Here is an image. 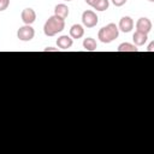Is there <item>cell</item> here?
I'll list each match as a JSON object with an SVG mask.
<instances>
[{
  "mask_svg": "<svg viewBox=\"0 0 154 154\" xmlns=\"http://www.w3.org/2000/svg\"><path fill=\"white\" fill-rule=\"evenodd\" d=\"M119 35V29L114 23H109L99 30L97 37L102 43H111Z\"/></svg>",
  "mask_w": 154,
  "mask_h": 154,
  "instance_id": "obj_2",
  "label": "cell"
},
{
  "mask_svg": "<svg viewBox=\"0 0 154 154\" xmlns=\"http://www.w3.org/2000/svg\"><path fill=\"white\" fill-rule=\"evenodd\" d=\"M134 28V20L131 17L129 16H125V17H122L120 20H119V25H118V29L123 32H130Z\"/></svg>",
  "mask_w": 154,
  "mask_h": 154,
  "instance_id": "obj_7",
  "label": "cell"
},
{
  "mask_svg": "<svg viewBox=\"0 0 154 154\" xmlns=\"http://www.w3.org/2000/svg\"><path fill=\"white\" fill-rule=\"evenodd\" d=\"M148 1H149V2H154V0H148Z\"/></svg>",
  "mask_w": 154,
  "mask_h": 154,
  "instance_id": "obj_20",
  "label": "cell"
},
{
  "mask_svg": "<svg viewBox=\"0 0 154 154\" xmlns=\"http://www.w3.org/2000/svg\"><path fill=\"white\" fill-rule=\"evenodd\" d=\"M34 36H35V30L32 29L31 25H23L17 31V37L23 42L31 41L34 38Z\"/></svg>",
  "mask_w": 154,
  "mask_h": 154,
  "instance_id": "obj_3",
  "label": "cell"
},
{
  "mask_svg": "<svg viewBox=\"0 0 154 154\" xmlns=\"http://www.w3.org/2000/svg\"><path fill=\"white\" fill-rule=\"evenodd\" d=\"M84 35V29L81 24H73L70 28V37L71 38H81Z\"/></svg>",
  "mask_w": 154,
  "mask_h": 154,
  "instance_id": "obj_10",
  "label": "cell"
},
{
  "mask_svg": "<svg viewBox=\"0 0 154 154\" xmlns=\"http://www.w3.org/2000/svg\"><path fill=\"white\" fill-rule=\"evenodd\" d=\"M109 6V1L108 0H99L95 5H94V8L96 11H106Z\"/></svg>",
  "mask_w": 154,
  "mask_h": 154,
  "instance_id": "obj_14",
  "label": "cell"
},
{
  "mask_svg": "<svg viewBox=\"0 0 154 154\" xmlns=\"http://www.w3.org/2000/svg\"><path fill=\"white\" fill-rule=\"evenodd\" d=\"M65 28V19H61L57 16H51L45 25H43V32L46 36H55L57 34L61 32Z\"/></svg>",
  "mask_w": 154,
  "mask_h": 154,
  "instance_id": "obj_1",
  "label": "cell"
},
{
  "mask_svg": "<svg viewBox=\"0 0 154 154\" xmlns=\"http://www.w3.org/2000/svg\"><path fill=\"white\" fill-rule=\"evenodd\" d=\"M148 40V35L147 34H143V32H140V31H135L134 35H132V41L135 43V46H143Z\"/></svg>",
  "mask_w": 154,
  "mask_h": 154,
  "instance_id": "obj_11",
  "label": "cell"
},
{
  "mask_svg": "<svg viewBox=\"0 0 154 154\" xmlns=\"http://www.w3.org/2000/svg\"><path fill=\"white\" fill-rule=\"evenodd\" d=\"M10 5V0H0V11H5Z\"/></svg>",
  "mask_w": 154,
  "mask_h": 154,
  "instance_id": "obj_15",
  "label": "cell"
},
{
  "mask_svg": "<svg viewBox=\"0 0 154 154\" xmlns=\"http://www.w3.org/2000/svg\"><path fill=\"white\" fill-rule=\"evenodd\" d=\"M20 17H22V20L25 25H31L36 20V12L32 8L28 7V8H24L22 11Z\"/></svg>",
  "mask_w": 154,
  "mask_h": 154,
  "instance_id": "obj_6",
  "label": "cell"
},
{
  "mask_svg": "<svg viewBox=\"0 0 154 154\" xmlns=\"http://www.w3.org/2000/svg\"><path fill=\"white\" fill-rule=\"evenodd\" d=\"M83 48L88 52H94L97 48V43L93 37H87L83 40Z\"/></svg>",
  "mask_w": 154,
  "mask_h": 154,
  "instance_id": "obj_12",
  "label": "cell"
},
{
  "mask_svg": "<svg viewBox=\"0 0 154 154\" xmlns=\"http://www.w3.org/2000/svg\"><path fill=\"white\" fill-rule=\"evenodd\" d=\"M152 22L149 18L147 17H141L137 22H136V31L143 32V34H149V31L152 30Z\"/></svg>",
  "mask_w": 154,
  "mask_h": 154,
  "instance_id": "obj_5",
  "label": "cell"
},
{
  "mask_svg": "<svg viewBox=\"0 0 154 154\" xmlns=\"http://www.w3.org/2000/svg\"><path fill=\"white\" fill-rule=\"evenodd\" d=\"M64 1H71V0H64Z\"/></svg>",
  "mask_w": 154,
  "mask_h": 154,
  "instance_id": "obj_21",
  "label": "cell"
},
{
  "mask_svg": "<svg viewBox=\"0 0 154 154\" xmlns=\"http://www.w3.org/2000/svg\"><path fill=\"white\" fill-rule=\"evenodd\" d=\"M153 51H154V42L152 41V42L149 43L148 48H147V52H153Z\"/></svg>",
  "mask_w": 154,
  "mask_h": 154,
  "instance_id": "obj_19",
  "label": "cell"
},
{
  "mask_svg": "<svg viewBox=\"0 0 154 154\" xmlns=\"http://www.w3.org/2000/svg\"><path fill=\"white\" fill-rule=\"evenodd\" d=\"M117 51L120 52V53H122V52H137L138 48H137V46H135V45H132V43L124 42V43H120V45L118 46Z\"/></svg>",
  "mask_w": 154,
  "mask_h": 154,
  "instance_id": "obj_13",
  "label": "cell"
},
{
  "mask_svg": "<svg viewBox=\"0 0 154 154\" xmlns=\"http://www.w3.org/2000/svg\"><path fill=\"white\" fill-rule=\"evenodd\" d=\"M99 0H85V2L89 5V6H91V7H94V5Z\"/></svg>",
  "mask_w": 154,
  "mask_h": 154,
  "instance_id": "obj_17",
  "label": "cell"
},
{
  "mask_svg": "<svg viewBox=\"0 0 154 154\" xmlns=\"http://www.w3.org/2000/svg\"><path fill=\"white\" fill-rule=\"evenodd\" d=\"M69 13H70L69 7L65 4H58L54 7V16H57V17H59L61 19H65L69 16Z\"/></svg>",
  "mask_w": 154,
  "mask_h": 154,
  "instance_id": "obj_9",
  "label": "cell"
},
{
  "mask_svg": "<svg viewBox=\"0 0 154 154\" xmlns=\"http://www.w3.org/2000/svg\"><path fill=\"white\" fill-rule=\"evenodd\" d=\"M43 52H58V48H53V47H47L43 49Z\"/></svg>",
  "mask_w": 154,
  "mask_h": 154,
  "instance_id": "obj_18",
  "label": "cell"
},
{
  "mask_svg": "<svg viewBox=\"0 0 154 154\" xmlns=\"http://www.w3.org/2000/svg\"><path fill=\"white\" fill-rule=\"evenodd\" d=\"M126 1H128V0H112V4H113L114 6H117V7H120V6L125 5Z\"/></svg>",
  "mask_w": 154,
  "mask_h": 154,
  "instance_id": "obj_16",
  "label": "cell"
},
{
  "mask_svg": "<svg viewBox=\"0 0 154 154\" xmlns=\"http://www.w3.org/2000/svg\"><path fill=\"white\" fill-rule=\"evenodd\" d=\"M97 22H99V18H97V16H96V13L94 11L87 10V11H84L82 13V23H83L84 26L94 28V26H96Z\"/></svg>",
  "mask_w": 154,
  "mask_h": 154,
  "instance_id": "obj_4",
  "label": "cell"
},
{
  "mask_svg": "<svg viewBox=\"0 0 154 154\" xmlns=\"http://www.w3.org/2000/svg\"><path fill=\"white\" fill-rule=\"evenodd\" d=\"M72 43H73V38H71L67 35H63L57 40V45L60 49H69L72 46Z\"/></svg>",
  "mask_w": 154,
  "mask_h": 154,
  "instance_id": "obj_8",
  "label": "cell"
}]
</instances>
